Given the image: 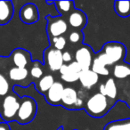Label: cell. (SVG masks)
Returning a JSON list of instances; mask_svg holds the SVG:
<instances>
[{
	"label": "cell",
	"mask_w": 130,
	"mask_h": 130,
	"mask_svg": "<svg viewBox=\"0 0 130 130\" xmlns=\"http://www.w3.org/2000/svg\"><path fill=\"white\" fill-rule=\"evenodd\" d=\"M20 108L15 117V121L21 125H26L30 123L36 117L38 105L32 97L27 95L22 96Z\"/></svg>",
	"instance_id": "cell-1"
},
{
	"label": "cell",
	"mask_w": 130,
	"mask_h": 130,
	"mask_svg": "<svg viewBox=\"0 0 130 130\" xmlns=\"http://www.w3.org/2000/svg\"><path fill=\"white\" fill-rule=\"evenodd\" d=\"M83 39V35L81 31H72L69 35V40L71 43L77 44L78 42H81Z\"/></svg>",
	"instance_id": "cell-27"
},
{
	"label": "cell",
	"mask_w": 130,
	"mask_h": 130,
	"mask_svg": "<svg viewBox=\"0 0 130 130\" xmlns=\"http://www.w3.org/2000/svg\"><path fill=\"white\" fill-rule=\"evenodd\" d=\"M14 8L12 1H0V25H6L12 20Z\"/></svg>",
	"instance_id": "cell-13"
},
{
	"label": "cell",
	"mask_w": 130,
	"mask_h": 130,
	"mask_svg": "<svg viewBox=\"0 0 130 130\" xmlns=\"http://www.w3.org/2000/svg\"><path fill=\"white\" fill-rule=\"evenodd\" d=\"M101 52H103L108 57L110 64L112 65L124 60L126 50L123 44L116 41H110L103 45Z\"/></svg>",
	"instance_id": "cell-4"
},
{
	"label": "cell",
	"mask_w": 130,
	"mask_h": 130,
	"mask_svg": "<svg viewBox=\"0 0 130 130\" xmlns=\"http://www.w3.org/2000/svg\"><path fill=\"white\" fill-rule=\"evenodd\" d=\"M113 9L118 16L126 18L130 16V1H115Z\"/></svg>",
	"instance_id": "cell-18"
},
{
	"label": "cell",
	"mask_w": 130,
	"mask_h": 130,
	"mask_svg": "<svg viewBox=\"0 0 130 130\" xmlns=\"http://www.w3.org/2000/svg\"><path fill=\"white\" fill-rule=\"evenodd\" d=\"M10 89L9 82L4 75L0 74V97H5L8 94Z\"/></svg>",
	"instance_id": "cell-24"
},
{
	"label": "cell",
	"mask_w": 130,
	"mask_h": 130,
	"mask_svg": "<svg viewBox=\"0 0 130 130\" xmlns=\"http://www.w3.org/2000/svg\"><path fill=\"white\" fill-rule=\"evenodd\" d=\"M54 82L55 81H54V78L53 77V75L51 74L45 75V76H43L40 78L38 85L35 86V88L38 90V93L45 95L47 93V91L51 88V87H52Z\"/></svg>",
	"instance_id": "cell-17"
},
{
	"label": "cell",
	"mask_w": 130,
	"mask_h": 130,
	"mask_svg": "<svg viewBox=\"0 0 130 130\" xmlns=\"http://www.w3.org/2000/svg\"><path fill=\"white\" fill-rule=\"evenodd\" d=\"M64 90V86L59 81H55L51 88L45 94V100L49 104L58 105L61 101V96Z\"/></svg>",
	"instance_id": "cell-10"
},
{
	"label": "cell",
	"mask_w": 130,
	"mask_h": 130,
	"mask_svg": "<svg viewBox=\"0 0 130 130\" xmlns=\"http://www.w3.org/2000/svg\"><path fill=\"white\" fill-rule=\"evenodd\" d=\"M12 59L15 67L22 68V69H27L31 58V54L27 50L22 48H17L12 53Z\"/></svg>",
	"instance_id": "cell-11"
},
{
	"label": "cell",
	"mask_w": 130,
	"mask_h": 130,
	"mask_svg": "<svg viewBox=\"0 0 130 130\" xmlns=\"http://www.w3.org/2000/svg\"><path fill=\"white\" fill-rule=\"evenodd\" d=\"M54 5L55 9L57 10V13H59L60 15L70 13L74 8L73 1H54Z\"/></svg>",
	"instance_id": "cell-22"
},
{
	"label": "cell",
	"mask_w": 130,
	"mask_h": 130,
	"mask_svg": "<svg viewBox=\"0 0 130 130\" xmlns=\"http://www.w3.org/2000/svg\"><path fill=\"white\" fill-rule=\"evenodd\" d=\"M87 18L86 16L85 13L82 12L81 10L75 8L74 11L71 12L69 15V19H68V22L69 24L74 29H78L80 31L82 30L85 25L87 24Z\"/></svg>",
	"instance_id": "cell-12"
},
{
	"label": "cell",
	"mask_w": 130,
	"mask_h": 130,
	"mask_svg": "<svg viewBox=\"0 0 130 130\" xmlns=\"http://www.w3.org/2000/svg\"><path fill=\"white\" fill-rule=\"evenodd\" d=\"M40 64H42L41 62H37V64H35L29 71V74L35 79H40L43 77L44 71L40 67Z\"/></svg>",
	"instance_id": "cell-26"
},
{
	"label": "cell",
	"mask_w": 130,
	"mask_h": 130,
	"mask_svg": "<svg viewBox=\"0 0 130 130\" xmlns=\"http://www.w3.org/2000/svg\"><path fill=\"white\" fill-rule=\"evenodd\" d=\"M82 71L81 67L77 61H71L69 64H63L60 69L61 78L66 83H74L79 78V74Z\"/></svg>",
	"instance_id": "cell-6"
},
{
	"label": "cell",
	"mask_w": 130,
	"mask_h": 130,
	"mask_svg": "<svg viewBox=\"0 0 130 130\" xmlns=\"http://www.w3.org/2000/svg\"><path fill=\"white\" fill-rule=\"evenodd\" d=\"M103 130H130V119L110 121L105 125Z\"/></svg>",
	"instance_id": "cell-20"
},
{
	"label": "cell",
	"mask_w": 130,
	"mask_h": 130,
	"mask_svg": "<svg viewBox=\"0 0 130 130\" xmlns=\"http://www.w3.org/2000/svg\"><path fill=\"white\" fill-rule=\"evenodd\" d=\"M45 63L51 71H59L64 62L62 60V51L49 47L45 51Z\"/></svg>",
	"instance_id": "cell-8"
},
{
	"label": "cell",
	"mask_w": 130,
	"mask_h": 130,
	"mask_svg": "<svg viewBox=\"0 0 130 130\" xmlns=\"http://www.w3.org/2000/svg\"><path fill=\"white\" fill-rule=\"evenodd\" d=\"M20 104V100L13 94H7L2 101H0V118L3 122L8 123L15 120Z\"/></svg>",
	"instance_id": "cell-2"
},
{
	"label": "cell",
	"mask_w": 130,
	"mask_h": 130,
	"mask_svg": "<svg viewBox=\"0 0 130 130\" xmlns=\"http://www.w3.org/2000/svg\"><path fill=\"white\" fill-rule=\"evenodd\" d=\"M0 130H9V126L4 123V124H2L0 126Z\"/></svg>",
	"instance_id": "cell-30"
},
{
	"label": "cell",
	"mask_w": 130,
	"mask_h": 130,
	"mask_svg": "<svg viewBox=\"0 0 130 130\" xmlns=\"http://www.w3.org/2000/svg\"><path fill=\"white\" fill-rule=\"evenodd\" d=\"M57 130H63V128H62V127H59Z\"/></svg>",
	"instance_id": "cell-31"
},
{
	"label": "cell",
	"mask_w": 130,
	"mask_h": 130,
	"mask_svg": "<svg viewBox=\"0 0 130 130\" xmlns=\"http://www.w3.org/2000/svg\"><path fill=\"white\" fill-rule=\"evenodd\" d=\"M79 82L83 87L87 89L92 88L94 86H95L99 81V75H97L92 70H87L82 71L79 74Z\"/></svg>",
	"instance_id": "cell-14"
},
{
	"label": "cell",
	"mask_w": 130,
	"mask_h": 130,
	"mask_svg": "<svg viewBox=\"0 0 130 130\" xmlns=\"http://www.w3.org/2000/svg\"><path fill=\"white\" fill-rule=\"evenodd\" d=\"M83 103H84V102H83V100H82V98L78 97L74 104V108L75 109H81L82 107H83Z\"/></svg>",
	"instance_id": "cell-29"
},
{
	"label": "cell",
	"mask_w": 130,
	"mask_h": 130,
	"mask_svg": "<svg viewBox=\"0 0 130 130\" xmlns=\"http://www.w3.org/2000/svg\"><path fill=\"white\" fill-rule=\"evenodd\" d=\"M19 17L21 22L27 25H31L38 22L39 19V13L37 6L34 3H26L21 7Z\"/></svg>",
	"instance_id": "cell-7"
},
{
	"label": "cell",
	"mask_w": 130,
	"mask_h": 130,
	"mask_svg": "<svg viewBox=\"0 0 130 130\" xmlns=\"http://www.w3.org/2000/svg\"><path fill=\"white\" fill-rule=\"evenodd\" d=\"M129 108H130V105H129Z\"/></svg>",
	"instance_id": "cell-32"
},
{
	"label": "cell",
	"mask_w": 130,
	"mask_h": 130,
	"mask_svg": "<svg viewBox=\"0 0 130 130\" xmlns=\"http://www.w3.org/2000/svg\"><path fill=\"white\" fill-rule=\"evenodd\" d=\"M113 76L119 79L130 77V65L125 62L116 64L113 68Z\"/></svg>",
	"instance_id": "cell-21"
},
{
	"label": "cell",
	"mask_w": 130,
	"mask_h": 130,
	"mask_svg": "<svg viewBox=\"0 0 130 130\" xmlns=\"http://www.w3.org/2000/svg\"><path fill=\"white\" fill-rule=\"evenodd\" d=\"M108 98L100 93H96L92 95L86 103V111L94 118H101L108 111Z\"/></svg>",
	"instance_id": "cell-3"
},
{
	"label": "cell",
	"mask_w": 130,
	"mask_h": 130,
	"mask_svg": "<svg viewBox=\"0 0 130 130\" xmlns=\"http://www.w3.org/2000/svg\"><path fill=\"white\" fill-rule=\"evenodd\" d=\"M45 21L47 22L46 31L49 37H52V38L61 37L67 32L68 23L61 16L53 17L48 15L45 17Z\"/></svg>",
	"instance_id": "cell-5"
},
{
	"label": "cell",
	"mask_w": 130,
	"mask_h": 130,
	"mask_svg": "<svg viewBox=\"0 0 130 130\" xmlns=\"http://www.w3.org/2000/svg\"><path fill=\"white\" fill-rule=\"evenodd\" d=\"M62 60H63V62L71 63V61H72V55L68 51H64V52H62Z\"/></svg>",
	"instance_id": "cell-28"
},
{
	"label": "cell",
	"mask_w": 130,
	"mask_h": 130,
	"mask_svg": "<svg viewBox=\"0 0 130 130\" xmlns=\"http://www.w3.org/2000/svg\"><path fill=\"white\" fill-rule=\"evenodd\" d=\"M50 42H52V45L54 46V48L59 51H62L65 48V46H66V44H67L66 38L63 36L52 38V40Z\"/></svg>",
	"instance_id": "cell-25"
},
{
	"label": "cell",
	"mask_w": 130,
	"mask_h": 130,
	"mask_svg": "<svg viewBox=\"0 0 130 130\" xmlns=\"http://www.w3.org/2000/svg\"><path fill=\"white\" fill-rule=\"evenodd\" d=\"M93 51L88 45H82L75 53V61L79 64L82 71L90 70L93 62Z\"/></svg>",
	"instance_id": "cell-9"
},
{
	"label": "cell",
	"mask_w": 130,
	"mask_h": 130,
	"mask_svg": "<svg viewBox=\"0 0 130 130\" xmlns=\"http://www.w3.org/2000/svg\"><path fill=\"white\" fill-rule=\"evenodd\" d=\"M29 71L28 69H22V68L13 67L9 71L8 76L9 78L13 81H22L25 80L29 77Z\"/></svg>",
	"instance_id": "cell-19"
},
{
	"label": "cell",
	"mask_w": 130,
	"mask_h": 130,
	"mask_svg": "<svg viewBox=\"0 0 130 130\" xmlns=\"http://www.w3.org/2000/svg\"><path fill=\"white\" fill-rule=\"evenodd\" d=\"M74 130H76V129H74Z\"/></svg>",
	"instance_id": "cell-33"
},
{
	"label": "cell",
	"mask_w": 130,
	"mask_h": 130,
	"mask_svg": "<svg viewBox=\"0 0 130 130\" xmlns=\"http://www.w3.org/2000/svg\"><path fill=\"white\" fill-rule=\"evenodd\" d=\"M94 72H95L97 75H101V76H108L110 74V71L109 70L106 68L104 64L101 62L97 58H94L93 60V62H92V66H91V69Z\"/></svg>",
	"instance_id": "cell-23"
},
{
	"label": "cell",
	"mask_w": 130,
	"mask_h": 130,
	"mask_svg": "<svg viewBox=\"0 0 130 130\" xmlns=\"http://www.w3.org/2000/svg\"><path fill=\"white\" fill-rule=\"evenodd\" d=\"M78 98V92L74 88L70 87H64L61 103H62L65 108H72Z\"/></svg>",
	"instance_id": "cell-16"
},
{
	"label": "cell",
	"mask_w": 130,
	"mask_h": 130,
	"mask_svg": "<svg viewBox=\"0 0 130 130\" xmlns=\"http://www.w3.org/2000/svg\"><path fill=\"white\" fill-rule=\"evenodd\" d=\"M100 94H102L103 95L106 96L107 98L110 99H116L118 94V90H117V86H116L115 80L113 78H108L105 81L104 84H102L99 87Z\"/></svg>",
	"instance_id": "cell-15"
}]
</instances>
